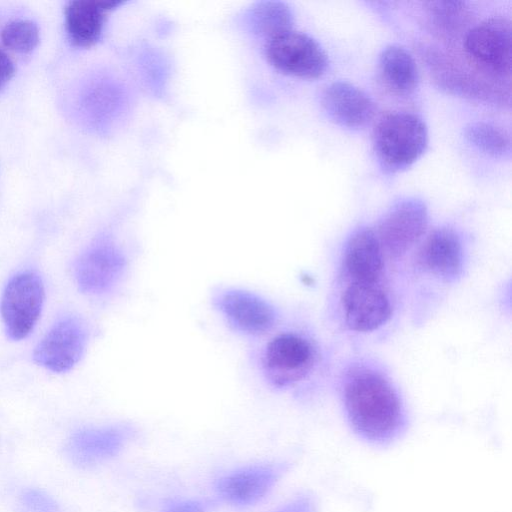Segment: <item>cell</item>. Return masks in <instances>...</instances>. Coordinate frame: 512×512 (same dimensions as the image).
<instances>
[{"label": "cell", "instance_id": "1", "mask_svg": "<svg viewBox=\"0 0 512 512\" xmlns=\"http://www.w3.org/2000/svg\"><path fill=\"white\" fill-rule=\"evenodd\" d=\"M341 398L351 430L366 444L389 447L405 434V407L380 371L362 364L351 366L342 380Z\"/></svg>", "mask_w": 512, "mask_h": 512}, {"label": "cell", "instance_id": "8", "mask_svg": "<svg viewBox=\"0 0 512 512\" xmlns=\"http://www.w3.org/2000/svg\"><path fill=\"white\" fill-rule=\"evenodd\" d=\"M44 287L38 275L23 272L14 276L1 298V316L7 334L14 340L27 337L41 313Z\"/></svg>", "mask_w": 512, "mask_h": 512}, {"label": "cell", "instance_id": "17", "mask_svg": "<svg viewBox=\"0 0 512 512\" xmlns=\"http://www.w3.org/2000/svg\"><path fill=\"white\" fill-rule=\"evenodd\" d=\"M121 1L77 0L65 8V25L73 45L93 46L100 39L108 14L120 6Z\"/></svg>", "mask_w": 512, "mask_h": 512}, {"label": "cell", "instance_id": "18", "mask_svg": "<svg viewBox=\"0 0 512 512\" xmlns=\"http://www.w3.org/2000/svg\"><path fill=\"white\" fill-rule=\"evenodd\" d=\"M378 64L384 82L395 92L409 94L416 89L419 82L417 65L405 48L399 45L385 47Z\"/></svg>", "mask_w": 512, "mask_h": 512}, {"label": "cell", "instance_id": "13", "mask_svg": "<svg viewBox=\"0 0 512 512\" xmlns=\"http://www.w3.org/2000/svg\"><path fill=\"white\" fill-rule=\"evenodd\" d=\"M88 342L84 324L67 318L55 324L34 350V360L53 372L72 369L82 358Z\"/></svg>", "mask_w": 512, "mask_h": 512}, {"label": "cell", "instance_id": "11", "mask_svg": "<svg viewBox=\"0 0 512 512\" xmlns=\"http://www.w3.org/2000/svg\"><path fill=\"white\" fill-rule=\"evenodd\" d=\"M137 434V429L126 423L85 428L70 438L68 454L75 464L93 467L119 455Z\"/></svg>", "mask_w": 512, "mask_h": 512}, {"label": "cell", "instance_id": "20", "mask_svg": "<svg viewBox=\"0 0 512 512\" xmlns=\"http://www.w3.org/2000/svg\"><path fill=\"white\" fill-rule=\"evenodd\" d=\"M465 137L476 148L492 156H504L510 152L509 134L492 123H470L465 128Z\"/></svg>", "mask_w": 512, "mask_h": 512}, {"label": "cell", "instance_id": "4", "mask_svg": "<svg viewBox=\"0 0 512 512\" xmlns=\"http://www.w3.org/2000/svg\"><path fill=\"white\" fill-rule=\"evenodd\" d=\"M211 304L230 330L247 338L262 339L275 330L279 312L263 295L241 287H220Z\"/></svg>", "mask_w": 512, "mask_h": 512}, {"label": "cell", "instance_id": "10", "mask_svg": "<svg viewBox=\"0 0 512 512\" xmlns=\"http://www.w3.org/2000/svg\"><path fill=\"white\" fill-rule=\"evenodd\" d=\"M464 47L481 69L497 76L510 74L511 24L508 19L493 17L477 24L466 33Z\"/></svg>", "mask_w": 512, "mask_h": 512}, {"label": "cell", "instance_id": "23", "mask_svg": "<svg viewBox=\"0 0 512 512\" xmlns=\"http://www.w3.org/2000/svg\"><path fill=\"white\" fill-rule=\"evenodd\" d=\"M273 512H318V503L311 493L302 492L283 503Z\"/></svg>", "mask_w": 512, "mask_h": 512}, {"label": "cell", "instance_id": "21", "mask_svg": "<svg viewBox=\"0 0 512 512\" xmlns=\"http://www.w3.org/2000/svg\"><path fill=\"white\" fill-rule=\"evenodd\" d=\"M1 39L6 48L19 53H28L38 45L39 29L31 20H13L2 29Z\"/></svg>", "mask_w": 512, "mask_h": 512}, {"label": "cell", "instance_id": "24", "mask_svg": "<svg viewBox=\"0 0 512 512\" xmlns=\"http://www.w3.org/2000/svg\"><path fill=\"white\" fill-rule=\"evenodd\" d=\"M211 503L203 499H178L166 504L160 512H209Z\"/></svg>", "mask_w": 512, "mask_h": 512}, {"label": "cell", "instance_id": "6", "mask_svg": "<svg viewBox=\"0 0 512 512\" xmlns=\"http://www.w3.org/2000/svg\"><path fill=\"white\" fill-rule=\"evenodd\" d=\"M289 467L287 462H263L233 468L214 480L215 494L235 508L254 506L270 494Z\"/></svg>", "mask_w": 512, "mask_h": 512}, {"label": "cell", "instance_id": "12", "mask_svg": "<svg viewBox=\"0 0 512 512\" xmlns=\"http://www.w3.org/2000/svg\"><path fill=\"white\" fill-rule=\"evenodd\" d=\"M346 326L367 333L383 326L391 317L392 305L378 283L349 282L341 295Z\"/></svg>", "mask_w": 512, "mask_h": 512}, {"label": "cell", "instance_id": "22", "mask_svg": "<svg viewBox=\"0 0 512 512\" xmlns=\"http://www.w3.org/2000/svg\"><path fill=\"white\" fill-rule=\"evenodd\" d=\"M429 16L436 25L446 31H456L467 20V7L460 1H435L428 2Z\"/></svg>", "mask_w": 512, "mask_h": 512}, {"label": "cell", "instance_id": "7", "mask_svg": "<svg viewBox=\"0 0 512 512\" xmlns=\"http://www.w3.org/2000/svg\"><path fill=\"white\" fill-rule=\"evenodd\" d=\"M264 53L276 70L299 78H317L328 65L321 46L309 35L293 29L266 40Z\"/></svg>", "mask_w": 512, "mask_h": 512}, {"label": "cell", "instance_id": "25", "mask_svg": "<svg viewBox=\"0 0 512 512\" xmlns=\"http://www.w3.org/2000/svg\"><path fill=\"white\" fill-rule=\"evenodd\" d=\"M25 504L33 512H54V503H52L45 495L31 491L25 495Z\"/></svg>", "mask_w": 512, "mask_h": 512}, {"label": "cell", "instance_id": "14", "mask_svg": "<svg viewBox=\"0 0 512 512\" xmlns=\"http://www.w3.org/2000/svg\"><path fill=\"white\" fill-rule=\"evenodd\" d=\"M417 260L425 272L444 281L455 280L460 276L464 262L459 235L448 227L433 230L420 247Z\"/></svg>", "mask_w": 512, "mask_h": 512}, {"label": "cell", "instance_id": "9", "mask_svg": "<svg viewBox=\"0 0 512 512\" xmlns=\"http://www.w3.org/2000/svg\"><path fill=\"white\" fill-rule=\"evenodd\" d=\"M428 225V210L417 198L394 204L379 221L376 236L383 252L393 258L403 256L423 236Z\"/></svg>", "mask_w": 512, "mask_h": 512}, {"label": "cell", "instance_id": "2", "mask_svg": "<svg viewBox=\"0 0 512 512\" xmlns=\"http://www.w3.org/2000/svg\"><path fill=\"white\" fill-rule=\"evenodd\" d=\"M254 351L261 380L275 391L296 387L313 371L318 353L313 342L297 330L271 332Z\"/></svg>", "mask_w": 512, "mask_h": 512}, {"label": "cell", "instance_id": "15", "mask_svg": "<svg viewBox=\"0 0 512 512\" xmlns=\"http://www.w3.org/2000/svg\"><path fill=\"white\" fill-rule=\"evenodd\" d=\"M321 104L327 115L347 128H361L374 116L375 104L357 86L346 81H335L322 92Z\"/></svg>", "mask_w": 512, "mask_h": 512}, {"label": "cell", "instance_id": "16", "mask_svg": "<svg viewBox=\"0 0 512 512\" xmlns=\"http://www.w3.org/2000/svg\"><path fill=\"white\" fill-rule=\"evenodd\" d=\"M384 252L375 231L362 228L348 239L343 268L349 282L378 283L384 269Z\"/></svg>", "mask_w": 512, "mask_h": 512}, {"label": "cell", "instance_id": "5", "mask_svg": "<svg viewBox=\"0 0 512 512\" xmlns=\"http://www.w3.org/2000/svg\"><path fill=\"white\" fill-rule=\"evenodd\" d=\"M130 258L126 249L111 238L91 244L79 257L75 277L80 290L89 295L115 291L126 278Z\"/></svg>", "mask_w": 512, "mask_h": 512}, {"label": "cell", "instance_id": "3", "mask_svg": "<svg viewBox=\"0 0 512 512\" xmlns=\"http://www.w3.org/2000/svg\"><path fill=\"white\" fill-rule=\"evenodd\" d=\"M373 147L381 165L395 172L413 164L428 145L425 122L409 112L383 116L373 130Z\"/></svg>", "mask_w": 512, "mask_h": 512}, {"label": "cell", "instance_id": "19", "mask_svg": "<svg viewBox=\"0 0 512 512\" xmlns=\"http://www.w3.org/2000/svg\"><path fill=\"white\" fill-rule=\"evenodd\" d=\"M251 22L255 31L269 40L293 29V14L283 2L264 1L252 9Z\"/></svg>", "mask_w": 512, "mask_h": 512}, {"label": "cell", "instance_id": "26", "mask_svg": "<svg viewBox=\"0 0 512 512\" xmlns=\"http://www.w3.org/2000/svg\"><path fill=\"white\" fill-rule=\"evenodd\" d=\"M15 68L8 54L0 48V90L10 81Z\"/></svg>", "mask_w": 512, "mask_h": 512}]
</instances>
